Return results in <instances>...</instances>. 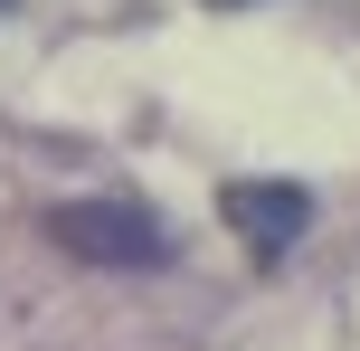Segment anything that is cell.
<instances>
[{"mask_svg":"<svg viewBox=\"0 0 360 351\" xmlns=\"http://www.w3.org/2000/svg\"><path fill=\"white\" fill-rule=\"evenodd\" d=\"M48 238L86 266H171V228L143 200H67L48 209Z\"/></svg>","mask_w":360,"mask_h":351,"instance_id":"obj_1","label":"cell"},{"mask_svg":"<svg viewBox=\"0 0 360 351\" xmlns=\"http://www.w3.org/2000/svg\"><path fill=\"white\" fill-rule=\"evenodd\" d=\"M218 219H228L256 257H285V247L313 228V200L294 181H228V190H218Z\"/></svg>","mask_w":360,"mask_h":351,"instance_id":"obj_2","label":"cell"},{"mask_svg":"<svg viewBox=\"0 0 360 351\" xmlns=\"http://www.w3.org/2000/svg\"><path fill=\"white\" fill-rule=\"evenodd\" d=\"M0 10H10V0H0Z\"/></svg>","mask_w":360,"mask_h":351,"instance_id":"obj_3","label":"cell"}]
</instances>
